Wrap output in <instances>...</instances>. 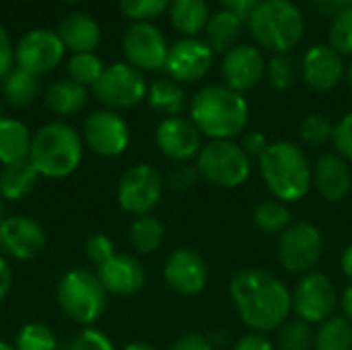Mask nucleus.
<instances>
[{
    "mask_svg": "<svg viewBox=\"0 0 352 350\" xmlns=\"http://www.w3.org/2000/svg\"><path fill=\"white\" fill-rule=\"evenodd\" d=\"M229 297L252 332H274L289 322L293 297L289 287L268 270L243 268L229 283Z\"/></svg>",
    "mask_w": 352,
    "mask_h": 350,
    "instance_id": "obj_1",
    "label": "nucleus"
},
{
    "mask_svg": "<svg viewBox=\"0 0 352 350\" xmlns=\"http://www.w3.org/2000/svg\"><path fill=\"white\" fill-rule=\"evenodd\" d=\"M190 120L208 140H235L250 122V103L227 85H208L192 97Z\"/></svg>",
    "mask_w": 352,
    "mask_h": 350,
    "instance_id": "obj_2",
    "label": "nucleus"
},
{
    "mask_svg": "<svg viewBox=\"0 0 352 350\" xmlns=\"http://www.w3.org/2000/svg\"><path fill=\"white\" fill-rule=\"evenodd\" d=\"M260 175L270 194L285 202H299L307 196L311 186V163L291 140L270 142L266 153L258 159Z\"/></svg>",
    "mask_w": 352,
    "mask_h": 350,
    "instance_id": "obj_3",
    "label": "nucleus"
},
{
    "mask_svg": "<svg viewBox=\"0 0 352 350\" xmlns=\"http://www.w3.org/2000/svg\"><path fill=\"white\" fill-rule=\"evenodd\" d=\"M82 157V136L62 120L47 122L33 134L29 163L35 167L39 177L64 179L80 167Z\"/></svg>",
    "mask_w": 352,
    "mask_h": 350,
    "instance_id": "obj_4",
    "label": "nucleus"
},
{
    "mask_svg": "<svg viewBox=\"0 0 352 350\" xmlns=\"http://www.w3.org/2000/svg\"><path fill=\"white\" fill-rule=\"evenodd\" d=\"M245 23L254 41L274 54H289L305 35L303 12L291 0H262Z\"/></svg>",
    "mask_w": 352,
    "mask_h": 350,
    "instance_id": "obj_5",
    "label": "nucleus"
},
{
    "mask_svg": "<svg viewBox=\"0 0 352 350\" xmlns=\"http://www.w3.org/2000/svg\"><path fill=\"white\" fill-rule=\"evenodd\" d=\"M56 301L70 322L91 328L107 307V291L95 272L70 270L58 283Z\"/></svg>",
    "mask_w": 352,
    "mask_h": 350,
    "instance_id": "obj_6",
    "label": "nucleus"
},
{
    "mask_svg": "<svg viewBox=\"0 0 352 350\" xmlns=\"http://www.w3.org/2000/svg\"><path fill=\"white\" fill-rule=\"evenodd\" d=\"M200 177L217 188L233 190L252 175V159L235 140H208L196 157Z\"/></svg>",
    "mask_w": 352,
    "mask_h": 350,
    "instance_id": "obj_7",
    "label": "nucleus"
},
{
    "mask_svg": "<svg viewBox=\"0 0 352 350\" xmlns=\"http://www.w3.org/2000/svg\"><path fill=\"white\" fill-rule=\"evenodd\" d=\"M148 85L144 74L130 66L128 62H116L111 66H105L101 78L93 87L95 99L105 109H130L136 107L140 101L146 99Z\"/></svg>",
    "mask_w": 352,
    "mask_h": 350,
    "instance_id": "obj_8",
    "label": "nucleus"
},
{
    "mask_svg": "<svg viewBox=\"0 0 352 350\" xmlns=\"http://www.w3.org/2000/svg\"><path fill=\"white\" fill-rule=\"evenodd\" d=\"M163 175L148 163H136L118 182L116 198L124 212L134 217L153 215L163 198Z\"/></svg>",
    "mask_w": 352,
    "mask_h": 350,
    "instance_id": "obj_9",
    "label": "nucleus"
},
{
    "mask_svg": "<svg viewBox=\"0 0 352 350\" xmlns=\"http://www.w3.org/2000/svg\"><path fill=\"white\" fill-rule=\"evenodd\" d=\"M324 256V233L314 223H293L278 237V262L291 274H307Z\"/></svg>",
    "mask_w": 352,
    "mask_h": 350,
    "instance_id": "obj_10",
    "label": "nucleus"
},
{
    "mask_svg": "<svg viewBox=\"0 0 352 350\" xmlns=\"http://www.w3.org/2000/svg\"><path fill=\"white\" fill-rule=\"evenodd\" d=\"M293 311L297 320L307 324H322L336 314L340 297L332 278L324 272H307L299 278L293 293Z\"/></svg>",
    "mask_w": 352,
    "mask_h": 350,
    "instance_id": "obj_11",
    "label": "nucleus"
},
{
    "mask_svg": "<svg viewBox=\"0 0 352 350\" xmlns=\"http://www.w3.org/2000/svg\"><path fill=\"white\" fill-rule=\"evenodd\" d=\"M82 142L97 157L113 159L126 153L130 144V126L113 109H95L85 118Z\"/></svg>",
    "mask_w": 352,
    "mask_h": 350,
    "instance_id": "obj_12",
    "label": "nucleus"
},
{
    "mask_svg": "<svg viewBox=\"0 0 352 350\" xmlns=\"http://www.w3.org/2000/svg\"><path fill=\"white\" fill-rule=\"evenodd\" d=\"M122 50L128 64L140 72L165 70L169 45L161 29L153 23H132L124 33Z\"/></svg>",
    "mask_w": 352,
    "mask_h": 350,
    "instance_id": "obj_13",
    "label": "nucleus"
},
{
    "mask_svg": "<svg viewBox=\"0 0 352 350\" xmlns=\"http://www.w3.org/2000/svg\"><path fill=\"white\" fill-rule=\"evenodd\" d=\"M47 243V233L39 221L25 215H8L0 223V256L27 262L37 258Z\"/></svg>",
    "mask_w": 352,
    "mask_h": 350,
    "instance_id": "obj_14",
    "label": "nucleus"
},
{
    "mask_svg": "<svg viewBox=\"0 0 352 350\" xmlns=\"http://www.w3.org/2000/svg\"><path fill=\"white\" fill-rule=\"evenodd\" d=\"M64 52L66 47L56 31L31 29L19 39L14 47V62L19 68L41 76L60 66V62L64 60Z\"/></svg>",
    "mask_w": 352,
    "mask_h": 350,
    "instance_id": "obj_15",
    "label": "nucleus"
},
{
    "mask_svg": "<svg viewBox=\"0 0 352 350\" xmlns=\"http://www.w3.org/2000/svg\"><path fill=\"white\" fill-rule=\"evenodd\" d=\"M163 278L167 287L184 297H194L202 293L208 285L206 260L190 248L173 250L163 264Z\"/></svg>",
    "mask_w": 352,
    "mask_h": 350,
    "instance_id": "obj_16",
    "label": "nucleus"
},
{
    "mask_svg": "<svg viewBox=\"0 0 352 350\" xmlns=\"http://www.w3.org/2000/svg\"><path fill=\"white\" fill-rule=\"evenodd\" d=\"M212 62H214V52L208 47L204 39L184 37L169 47L165 70L169 78H173L179 85L198 83L208 74Z\"/></svg>",
    "mask_w": 352,
    "mask_h": 350,
    "instance_id": "obj_17",
    "label": "nucleus"
},
{
    "mask_svg": "<svg viewBox=\"0 0 352 350\" xmlns=\"http://www.w3.org/2000/svg\"><path fill=\"white\" fill-rule=\"evenodd\" d=\"M155 142L159 151L173 163L196 161L198 153L204 146L200 130L190 118L182 116L163 118L155 130Z\"/></svg>",
    "mask_w": 352,
    "mask_h": 350,
    "instance_id": "obj_18",
    "label": "nucleus"
},
{
    "mask_svg": "<svg viewBox=\"0 0 352 350\" xmlns=\"http://www.w3.org/2000/svg\"><path fill=\"white\" fill-rule=\"evenodd\" d=\"M221 72L225 85L243 95L256 89L266 76V58L256 45L239 43L223 56Z\"/></svg>",
    "mask_w": 352,
    "mask_h": 350,
    "instance_id": "obj_19",
    "label": "nucleus"
},
{
    "mask_svg": "<svg viewBox=\"0 0 352 350\" xmlns=\"http://www.w3.org/2000/svg\"><path fill=\"white\" fill-rule=\"evenodd\" d=\"M301 74L305 85L316 93L334 91L342 78H346V68L342 56L328 43L311 45L301 62Z\"/></svg>",
    "mask_w": 352,
    "mask_h": 350,
    "instance_id": "obj_20",
    "label": "nucleus"
},
{
    "mask_svg": "<svg viewBox=\"0 0 352 350\" xmlns=\"http://www.w3.org/2000/svg\"><path fill=\"white\" fill-rule=\"evenodd\" d=\"M311 186L328 202H340L352 188L351 163L336 151L324 153L311 165Z\"/></svg>",
    "mask_w": 352,
    "mask_h": 350,
    "instance_id": "obj_21",
    "label": "nucleus"
},
{
    "mask_svg": "<svg viewBox=\"0 0 352 350\" xmlns=\"http://www.w3.org/2000/svg\"><path fill=\"white\" fill-rule=\"evenodd\" d=\"M97 278L101 281L107 295L130 297L144 287L146 274L138 258L128 254H116L105 264L97 266Z\"/></svg>",
    "mask_w": 352,
    "mask_h": 350,
    "instance_id": "obj_22",
    "label": "nucleus"
},
{
    "mask_svg": "<svg viewBox=\"0 0 352 350\" xmlns=\"http://www.w3.org/2000/svg\"><path fill=\"white\" fill-rule=\"evenodd\" d=\"M58 37L62 39L66 50H72L74 54L80 52H93L101 43V27L99 23L85 14V12H70L66 14L58 25Z\"/></svg>",
    "mask_w": 352,
    "mask_h": 350,
    "instance_id": "obj_23",
    "label": "nucleus"
},
{
    "mask_svg": "<svg viewBox=\"0 0 352 350\" xmlns=\"http://www.w3.org/2000/svg\"><path fill=\"white\" fill-rule=\"evenodd\" d=\"M245 19H241L239 14L221 8L214 14H210V21L204 29V41L208 43V47L214 54H227L233 47L239 45V37H241V29H243Z\"/></svg>",
    "mask_w": 352,
    "mask_h": 350,
    "instance_id": "obj_24",
    "label": "nucleus"
},
{
    "mask_svg": "<svg viewBox=\"0 0 352 350\" xmlns=\"http://www.w3.org/2000/svg\"><path fill=\"white\" fill-rule=\"evenodd\" d=\"M87 103H89L87 87L70 78L56 80L45 91V107L58 118H72L80 113L87 107Z\"/></svg>",
    "mask_w": 352,
    "mask_h": 350,
    "instance_id": "obj_25",
    "label": "nucleus"
},
{
    "mask_svg": "<svg viewBox=\"0 0 352 350\" xmlns=\"http://www.w3.org/2000/svg\"><path fill=\"white\" fill-rule=\"evenodd\" d=\"M33 134L21 120L2 118L0 120V167L29 161Z\"/></svg>",
    "mask_w": 352,
    "mask_h": 350,
    "instance_id": "obj_26",
    "label": "nucleus"
},
{
    "mask_svg": "<svg viewBox=\"0 0 352 350\" xmlns=\"http://www.w3.org/2000/svg\"><path fill=\"white\" fill-rule=\"evenodd\" d=\"M39 182V173L29 161L0 167V196L6 202L25 200Z\"/></svg>",
    "mask_w": 352,
    "mask_h": 350,
    "instance_id": "obj_27",
    "label": "nucleus"
},
{
    "mask_svg": "<svg viewBox=\"0 0 352 350\" xmlns=\"http://www.w3.org/2000/svg\"><path fill=\"white\" fill-rule=\"evenodd\" d=\"M169 19H171V25L179 33H184L186 37H196L206 29L210 21L208 2L206 0H171Z\"/></svg>",
    "mask_w": 352,
    "mask_h": 350,
    "instance_id": "obj_28",
    "label": "nucleus"
},
{
    "mask_svg": "<svg viewBox=\"0 0 352 350\" xmlns=\"http://www.w3.org/2000/svg\"><path fill=\"white\" fill-rule=\"evenodd\" d=\"M39 76L14 66L4 78H2V97L10 107L23 109L29 107L39 97Z\"/></svg>",
    "mask_w": 352,
    "mask_h": 350,
    "instance_id": "obj_29",
    "label": "nucleus"
},
{
    "mask_svg": "<svg viewBox=\"0 0 352 350\" xmlns=\"http://www.w3.org/2000/svg\"><path fill=\"white\" fill-rule=\"evenodd\" d=\"M146 101L153 111L161 113L163 118H173L186 107V91L173 78H157L148 85Z\"/></svg>",
    "mask_w": 352,
    "mask_h": 350,
    "instance_id": "obj_30",
    "label": "nucleus"
},
{
    "mask_svg": "<svg viewBox=\"0 0 352 350\" xmlns=\"http://www.w3.org/2000/svg\"><path fill=\"white\" fill-rule=\"evenodd\" d=\"M163 237H165L163 223L153 215L134 217V221L130 223L128 239L138 254H155L161 248Z\"/></svg>",
    "mask_w": 352,
    "mask_h": 350,
    "instance_id": "obj_31",
    "label": "nucleus"
},
{
    "mask_svg": "<svg viewBox=\"0 0 352 350\" xmlns=\"http://www.w3.org/2000/svg\"><path fill=\"white\" fill-rule=\"evenodd\" d=\"M314 350H352V324L344 316H332L316 330Z\"/></svg>",
    "mask_w": 352,
    "mask_h": 350,
    "instance_id": "obj_32",
    "label": "nucleus"
},
{
    "mask_svg": "<svg viewBox=\"0 0 352 350\" xmlns=\"http://www.w3.org/2000/svg\"><path fill=\"white\" fill-rule=\"evenodd\" d=\"M254 223L262 233L268 235H280L293 225V212L289 204L280 200H266L256 206L254 210Z\"/></svg>",
    "mask_w": 352,
    "mask_h": 350,
    "instance_id": "obj_33",
    "label": "nucleus"
},
{
    "mask_svg": "<svg viewBox=\"0 0 352 350\" xmlns=\"http://www.w3.org/2000/svg\"><path fill=\"white\" fill-rule=\"evenodd\" d=\"M66 70H68V78L82 85V87H95V83L101 78L105 66L101 62L99 56H95L93 52H80V54H72L66 62Z\"/></svg>",
    "mask_w": 352,
    "mask_h": 350,
    "instance_id": "obj_34",
    "label": "nucleus"
},
{
    "mask_svg": "<svg viewBox=\"0 0 352 350\" xmlns=\"http://www.w3.org/2000/svg\"><path fill=\"white\" fill-rule=\"evenodd\" d=\"M276 332H278V350H314L316 330L307 322L293 320L283 324Z\"/></svg>",
    "mask_w": 352,
    "mask_h": 350,
    "instance_id": "obj_35",
    "label": "nucleus"
},
{
    "mask_svg": "<svg viewBox=\"0 0 352 350\" xmlns=\"http://www.w3.org/2000/svg\"><path fill=\"white\" fill-rule=\"evenodd\" d=\"M14 349L16 350H58V338L52 332V328L31 322L25 324L16 336H14Z\"/></svg>",
    "mask_w": 352,
    "mask_h": 350,
    "instance_id": "obj_36",
    "label": "nucleus"
},
{
    "mask_svg": "<svg viewBox=\"0 0 352 350\" xmlns=\"http://www.w3.org/2000/svg\"><path fill=\"white\" fill-rule=\"evenodd\" d=\"M299 138L307 146H326L334 138V124L324 113H309L299 124Z\"/></svg>",
    "mask_w": 352,
    "mask_h": 350,
    "instance_id": "obj_37",
    "label": "nucleus"
},
{
    "mask_svg": "<svg viewBox=\"0 0 352 350\" xmlns=\"http://www.w3.org/2000/svg\"><path fill=\"white\" fill-rule=\"evenodd\" d=\"M266 76L276 91H287L297 80V64L289 54H274L266 62Z\"/></svg>",
    "mask_w": 352,
    "mask_h": 350,
    "instance_id": "obj_38",
    "label": "nucleus"
},
{
    "mask_svg": "<svg viewBox=\"0 0 352 350\" xmlns=\"http://www.w3.org/2000/svg\"><path fill=\"white\" fill-rule=\"evenodd\" d=\"M169 6L171 0H120L124 17H128L134 23H151L153 19L169 10Z\"/></svg>",
    "mask_w": 352,
    "mask_h": 350,
    "instance_id": "obj_39",
    "label": "nucleus"
},
{
    "mask_svg": "<svg viewBox=\"0 0 352 350\" xmlns=\"http://www.w3.org/2000/svg\"><path fill=\"white\" fill-rule=\"evenodd\" d=\"M328 45L334 47L340 56H352V6L332 19Z\"/></svg>",
    "mask_w": 352,
    "mask_h": 350,
    "instance_id": "obj_40",
    "label": "nucleus"
},
{
    "mask_svg": "<svg viewBox=\"0 0 352 350\" xmlns=\"http://www.w3.org/2000/svg\"><path fill=\"white\" fill-rule=\"evenodd\" d=\"M198 179H200V173L196 169V163L194 165L192 163H173L163 177L165 186L173 192H186V190L194 188Z\"/></svg>",
    "mask_w": 352,
    "mask_h": 350,
    "instance_id": "obj_41",
    "label": "nucleus"
},
{
    "mask_svg": "<svg viewBox=\"0 0 352 350\" xmlns=\"http://www.w3.org/2000/svg\"><path fill=\"white\" fill-rule=\"evenodd\" d=\"M66 350H116V347L105 332L91 326V328H85L82 332H78L70 340Z\"/></svg>",
    "mask_w": 352,
    "mask_h": 350,
    "instance_id": "obj_42",
    "label": "nucleus"
},
{
    "mask_svg": "<svg viewBox=\"0 0 352 350\" xmlns=\"http://www.w3.org/2000/svg\"><path fill=\"white\" fill-rule=\"evenodd\" d=\"M85 254H87L89 262H93L95 266H101L109 258H113L118 252H116V243L111 237H107L105 233H95L87 239Z\"/></svg>",
    "mask_w": 352,
    "mask_h": 350,
    "instance_id": "obj_43",
    "label": "nucleus"
},
{
    "mask_svg": "<svg viewBox=\"0 0 352 350\" xmlns=\"http://www.w3.org/2000/svg\"><path fill=\"white\" fill-rule=\"evenodd\" d=\"M332 144L336 153L352 163V111H349L336 126H334V138Z\"/></svg>",
    "mask_w": 352,
    "mask_h": 350,
    "instance_id": "obj_44",
    "label": "nucleus"
},
{
    "mask_svg": "<svg viewBox=\"0 0 352 350\" xmlns=\"http://www.w3.org/2000/svg\"><path fill=\"white\" fill-rule=\"evenodd\" d=\"M241 149L245 151V155L254 161H258L264 153H266V149L270 146V140H268V136L264 134V132H260V130H252V132H248L243 138H241Z\"/></svg>",
    "mask_w": 352,
    "mask_h": 350,
    "instance_id": "obj_45",
    "label": "nucleus"
},
{
    "mask_svg": "<svg viewBox=\"0 0 352 350\" xmlns=\"http://www.w3.org/2000/svg\"><path fill=\"white\" fill-rule=\"evenodd\" d=\"M12 68H14V47L6 29L0 25V83Z\"/></svg>",
    "mask_w": 352,
    "mask_h": 350,
    "instance_id": "obj_46",
    "label": "nucleus"
},
{
    "mask_svg": "<svg viewBox=\"0 0 352 350\" xmlns=\"http://www.w3.org/2000/svg\"><path fill=\"white\" fill-rule=\"evenodd\" d=\"M309 6L328 19H336L340 12H344L346 8L352 6V0H309Z\"/></svg>",
    "mask_w": 352,
    "mask_h": 350,
    "instance_id": "obj_47",
    "label": "nucleus"
},
{
    "mask_svg": "<svg viewBox=\"0 0 352 350\" xmlns=\"http://www.w3.org/2000/svg\"><path fill=\"white\" fill-rule=\"evenodd\" d=\"M231 350H274V342L260 332H250L241 336Z\"/></svg>",
    "mask_w": 352,
    "mask_h": 350,
    "instance_id": "obj_48",
    "label": "nucleus"
},
{
    "mask_svg": "<svg viewBox=\"0 0 352 350\" xmlns=\"http://www.w3.org/2000/svg\"><path fill=\"white\" fill-rule=\"evenodd\" d=\"M169 350H214V344L210 342L208 336L202 334H184L179 336Z\"/></svg>",
    "mask_w": 352,
    "mask_h": 350,
    "instance_id": "obj_49",
    "label": "nucleus"
},
{
    "mask_svg": "<svg viewBox=\"0 0 352 350\" xmlns=\"http://www.w3.org/2000/svg\"><path fill=\"white\" fill-rule=\"evenodd\" d=\"M223 8L239 14L241 19H248L252 14V10L262 2V0H219Z\"/></svg>",
    "mask_w": 352,
    "mask_h": 350,
    "instance_id": "obj_50",
    "label": "nucleus"
},
{
    "mask_svg": "<svg viewBox=\"0 0 352 350\" xmlns=\"http://www.w3.org/2000/svg\"><path fill=\"white\" fill-rule=\"evenodd\" d=\"M12 268L8 264V260L4 256H0V303L8 297L10 289H12Z\"/></svg>",
    "mask_w": 352,
    "mask_h": 350,
    "instance_id": "obj_51",
    "label": "nucleus"
},
{
    "mask_svg": "<svg viewBox=\"0 0 352 350\" xmlns=\"http://www.w3.org/2000/svg\"><path fill=\"white\" fill-rule=\"evenodd\" d=\"M340 309H342L344 318L352 324V285H349V287L344 289V293H342V297H340Z\"/></svg>",
    "mask_w": 352,
    "mask_h": 350,
    "instance_id": "obj_52",
    "label": "nucleus"
},
{
    "mask_svg": "<svg viewBox=\"0 0 352 350\" xmlns=\"http://www.w3.org/2000/svg\"><path fill=\"white\" fill-rule=\"evenodd\" d=\"M340 266H342V272L344 276L352 281V243L346 245V250L342 252V258H340Z\"/></svg>",
    "mask_w": 352,
    "mask_h": 350,
    "instance_id": "obj_53",
    "label": "nucleus"
},
{
    "mask_svg": "<svg viewBox=\"0 0 352 350\" xmlns=\"http://www.w3.org/2000/svg\"><path fill=\"white\" fill-rule=\"evenodd\" d=\"M122 350H159L157 347H153V344H148V342H130V344H126Z\"/></svg>",
    "mask_w": 352,
    "mask_h": 350,
    "instance_id": "obj_54",
    "label": "nucleus"
},
{
    "mask_svg": "<svg viewBox=\"0 0 352 350\" xmlns=\"http://www.w3.org/2000/svg\"><path fill=\"white\" fill-rule=\"evenodd\" d=\"M8 217V210H6V200L0 196V223Z\"/></svg>",
    "mask_w": 352,
    "mask_h": 350,
    "instance_id": "obj_55",
    "label": "nucleus"
},
{
    "mask_svg": "<svg viewBox=\"0 0 352 350\" xmlns=\"http://www.w3.org/2000/svg\"><path fill=\"white\" fill-rule=\"evenodd\" d=\"M346 83H349V89H351L352 93V62L349 64V68H346Z\"/></svg>",
    "mask_w": 352,
    "mask_h": 350,
    "instance_id": "obj_56",
    "label": "nucleus"
},
{
    "mask_svg": "<svg viewBox=\"0 0 352 350\" xmlns=\"http://www.w3.org/2000/svg\"><path fill=\"white\" fill-rule=\"evenodd\" d=\"M0 350H16V349H14V344H10V342H6V340H0Z\"/></svg>",
    "mask_w": 352,
    "mask_h": 350,
    "instance_id": "obj_57",
    "label": "nucleus"
},
{
    "mask_svg": "<svg viewBox=\"0 0 352 350\" xmlns=\"http://www.w3.org/2000/svg\"><path fill=\"white\" fill-rule=\"evenodd\" d=\"M2 118H6V116H4V103H2V99H0V120H2Z\"/></svg>",
    "mask_w": 352,
    "mask_h": 350,
    "instance_id": "obj_58",
    "label": "nucleus"
},
{
    "mask_svg": "<svg viewBox=\"0 0 352 350\" xmlns=\"http://www.w3.org/2000/svg\"><path fill=\"white\" fill-rule=\"evenodd\" d=\"M64 2H68V4H76V2H80V0H64Z\"/></svg>",
    "mask_w": 352,
    "mask_h": 350,
    "instance_id": "obj_59",
    "label": "nucleus"
}]
</instances>
